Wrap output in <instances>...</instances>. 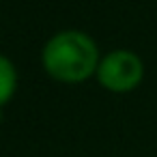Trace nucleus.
Masks as SVG:
<instances>
[{
	"label": "nucleus",
	"mask_w": 157,
	"mask_h": 157,
	"mask_svg": "<svg viewBox=\"0 0 157 157\" xmlns=\"http://www.w3.org/2000/svg\"><path fill=\"white\" fill-rule=\"evenodd\" d=\"M142 78V63L131 52H112L99 65V80L105 88L125 93L131 90Z\"/></svg>",
	"instance_id": "nucleus-2"
},
{
	"label": "nucleus",
	"mask_w": 157,
	"mask_h": 157,
	"mask_svg": "<svg viewBox=\"0 0 157 157\" xmlns=\"http://www.w3.org/2000/svg\"><path fill=\"white\" fill-rule=\"evenodd\" d=\"M15 88V71L7 58L0 56V103H5Z\"/></svg>",
	"instance_id": "nucleus-3"
},
{
	"label": "nucleus",
	"mask_w": 157,
	"mask_h": 157,
	"mask_svg": "<svg viewBox=\"0 0 157 157\" xmlns=\"http://www.w3.org/2000/svg\"><path fill=\"white\" fill-rule=\"evenodd\" d=\"M43 65L63 82H80L97 67V48L82 33H63L45 45Z\"/></svg>",
	"instance_id": "nucleus-1"
}]
</instances>
